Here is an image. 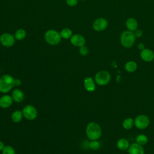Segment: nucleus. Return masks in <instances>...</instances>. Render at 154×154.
I'll return each mask as SVG.
<instances>
[{"instance_id": "0eeeda50", "label": "nucleus", "mask_w": 154, "mask_h": 154, "mask_svg": "<svg viewBox=\"0 0 154 154\" xmlns=\"http://www.w3.org/2000/svg\"><path fill=\"white\" fill-rule=\"evenodd\" d=\"M23 117L28 120H33L37 116V111L36 108L31 105H27L22 109Z\"/></svg>"}, {"instance_id": "aec40b11", "label": "nucleus", "mask_w": 154, "mask_h": 154, "mask_svg": "<svg viewBox=\"0 0 154 154\" xmlns=\"http://www.w3.org/2000/svg\"><path fill=\"white\" fill-rule=\"evenodd\" d=\"M134 125V119L131 117L125 119L122 123V126L125 129L129 130L133 128Z\"/></svg>"}, {"instance_id": "6e6552de", "label": "nucleus", "mask_w": 154, "mask_h": 154, "mask_svg": "<svg viewBox=\"0 0 154 154\" xmlns=\"http://www.w3.org/2000/svg\"><path fill=\"white\" fill-rule=\"evenodd\" d=\"M16 38L14 35L10 33H3L0 36V43L1 44L6 48H10L15 43Z\"/></svg>"}, {"instance_id": "473e14b6", "label": "nucleus", "mask_w": 154, "mask_h": 154, "mask_svg": "<svg viewBox=\"0 0 154 154\" xmlns=\"http://www.w3.org/2000/svg\"><path fill=\"white\" fill-rule=\"evenodd\" d=\"M0 78H1V76H0Z\"/></svg>"}, {"instance_id": "f8f14e48", "label": "nucleus", "mask_w": 154, "mask_h": 154, "mask_svg": "<svg viewBox=\"0 0 154 154\" xmlns=\"http://www.w3.org/2000/svg\"><path fill=\"white\" fill-rule=\"evenodd\" d=\"M96 84L94 81V79H93L90 76L86 77L84 80V87L85 89L88 92H93L96 90Z\"/></svg>"}, {"instance_id": "4be33fe9", "label": "nucleus", "mask_w": 154, "mask_h": 154, "mask_svg": "<svg viewBox=\"0 0 154 154\" xmlns=\"http://www.w3.org/2000/svg\"><path fill=\"white\" fill-rule=\"evenodd\" d=\"M60 35L62 38L64 39H69L72 36V31L69 28H63L61 32H60Z\"/></svg>"}, {"instance_id": "a211bd4d", "label": "nucleus", "mask_w": 154, "mask_h": 154, "mask_svg": "<svg viewBox=\"0 0 154 154\" xmlns=\"http://www.w3.org/2000/svg\"><path fill=\"white\" fill-rule=\"evenodd\" d=\"M138 66L135 61L130 60L126 63L125 65V69L129 73H133L137 69Z\"/></svg>"}, {"instance_id": "ddd939ff", "label": "nucleus", "mask_w": 154, "mask_h": 154, "mask_svg": "<svg viewBox=\"0 0 154 154\" xmlns=\"http://www.w3.org/2000/svg\"><path fill=\"white\" fill-rule=\"evenodd\" d=\"M127 150L129 154H144L145 152L143 146L137 143L131 144Z\"/></svg>"}, {"instance_id": "2f4dec72", "label": "nucleus", "mask_w": 154, "mask_h": 154, "mask_svg": "<svg viewBox=\"0 0 154 154\" xmlns=\"http://www.w3.org/2000/svg\"><path fill=\"white\" fill-rule=\"evenodd\" d=\"M81 1H85V0H81Z\"/></svg>"}, {"instance_id": "6ab92c4d", "label": "nucleus", "mask_w": 154, "mask_h": 154, "mask_svg": "<svg viewBox=\"0 0 154 154\" xmlns=\"http://www.w3.org/2000/svg\"><path fill=\"white\" fill-rule=\"evenodd\" d=\"M23 113L22 111L20 110H16L14 111L11 116V119L12 121L14 123H19L20 122L23 118Z\"/></svg>"}, {"instance_id": "4468645a", "label": "nucleus", "mask_w": 154, "mask_h": 154, "mask_svg": "<svg viewBox=\"0 0 154 154\" xmlns=\"http://www.w3.org/2000/svg\"><path fill=\"white\" fill-rule=\"evenodd\" d=\"M13 102L11 96L4 94L0 97V107L2 108H8L10 107Z\"/></svg>"}, {"instance_id": "423d86ee", "label": "nucleus", "mask_w": 154, "mask_h": 154, "mask_svg": "<svg viewBox=\"0 0 154 154\" xmlns=\"http://www.w3.org/2000/svg\"><path fill=\"white\" fill-rule=\"evenodd\" d=\"M150 125V119L145 114L137 116L134 119V125L138 129H145Z\"/></svg>"}, {"instance_id": "9b49d317", "label": "nucleus", "mask_w": 154, "mask_h": 154, "mask_svg": "<svg viewBox=\"0 0 154 154\" xmlns=\"http://www.w3.org/2000/svg\"><path fill=\"white\" fill-rule=\"evenodd\" d=\"M141 58L145 62H151L154 60V52L149 48H144L141 51Z\"/></svg>"}, {"instance_id": "7ed1b4c3", "label": "nucleus", "mask_w": 154, "mask_h": 154, "mask_svg": "<svg viewBox=\"0 0 154 154\" xmlns=\"http://www.w3.org/2000/svg\"><path fill=\"white\" fill-rule=\"evenodd\" d=\"M14 78L10 75L5 74L0 78V92L8 93L14 86Z\"/></svg>"}, {"instance_id": "bb28decb", "label": "nucleus", "mask_w": 154, "mask_h": 154, "mask_svg": "<svg viewBox=\"0 0 154 154\" xmlns=\"http://www.w3.org/2000/svg\"><path fill=\"white\" fill-rule=\"evenodd\" d=\"M66 2L69 6L74 7L78 4V0H66Z\"/></svg>"}, {"instance_id": "20e7f679", "label": "nucleus", "mask_w": 154, "mask_h": 154, "mask_svg": "<svg viewBox=\"0 0 154 154\" xmlns=\"http://www.w3.org/2000/svg\"><path fill=\"white\" fill-rule=\"evenodd\" d=\"M45 41L50 45L55 46L58 45L61 40V37L60 32L55 29H48L45 34L44 35Z\"/></svg>"}, {"instance_id": "412c9836", "label": "nucleus", "mask_w": 154, "mask_h": 154, "mask_svg": "<svg viewBox=\"0 0 154 154\" xmlns=\"http://www.w3.org/2000/svg\"><path fill=\"white\" fill-rule=\"evenodd\" d=\"M26 36V32L24 29L19 28L14 33V37L17 40H22Z\"/></svg>"}, {"instance_id": "f03ea898", "label": "nucleus", "mask_w": 154, "mask_h": 154, "mask_svg": "<svg viewBox=\"0 0 154 154\" xmlns=\"http://www.w3.org/2000/svg\"><path fill=\"white\" fill-rule=\"evenodd\" d=\"M136 37L134 32L129 30L123 31L120 36V42L122 46L125 48H130L135 42Z\"/></svg>"}, {"instance_id": "dca6fc26", "label": "nucleus", "mask_w": 154, "mask_h": 154, "mask_svg": "<svg viewBox=\"0 0 154 154\" xmlns=\"http://www.w3.org/2000/svg\"><path fill=\"white\" fill-rule=\"evenodd\" d=\"M125 26L128 30L134 32L138 28L137 20L134 17H129L125 22Z\"/></svg>"}, {"instance_id": "b1692460", "label": "nucleus", "mask_w": 154, "mask_h": 154, "mask_svg": "<svg viewBox=\"0 0 154 154\" xmlns=\"http://www.w3.org/2000/svg\"><path fill=\"white\" fill-rule=\"evenodd\" d=\"M2 154H16L14 149L11 146H5L2 150Z\"/></svg>"}, {"instance_id": "c756f323", "label": "nucleus", "mask_w": 154, "mask_h": 154, "mask_svg": "<svg viewBox=\"0 0 154 154\" xmlns=\"http://www.w3.org/2000/svg\"><path fill=\"white\" fill-rule=\"evenodd\" d=\"M137 48H138L139 50L142 51V50H143V49L145 48V46H144V45L143 43H138V45H137Z\"/></svg>"}, {"instance_id": "a878e982", "label": "nucleus", "mask_w": 154, "mask_h": 154, "mask_svg": "<svg viewBox=\"0 0 154 154\" xmlns=\"http://www.w3.org/2000/svg\"><path fill=\"white\" fill-rule=\"evenodd\" d=\"M79 52L82 56H86L88 54V48L84 45L81 47H79Z\"/></svg>"}, {"instance_id": "393cba45", "label": "nucleus", "mask_w": 154, "mask_h": 154, "mask_svg": "<svg viewBox=\"0 0 154 154\" xmlns=\"http://www.w3.org/2000/svg\"><path fill=\"white\" fill-rule=\"evenodd\" d=\"M89 147L93 150H98L100 147V143L97 140H92L89 143Z\"/></svg>"}, {"instance_id": "1a4fd4ad", "label": "nucleus", "mask_w": 154, "mask_h": 154, "mask_svg": "<svg viewBox=\"0 0 154 154\" xmlns=\"http://www.w3.org/2000/svg\"><path fill=\"white\" fill-rule=\"evenodd\" d=\"M108 25V20L103 17H99L94 20L92 26L94 31L100 32L105 30Z\"/></svg>"}, {"instance_id": "7c9ffc66", "label": "nucleus", "mask_w": 154, "mask_h": 154, "mask_svg": "<svg viewBox=\"0 0 154 154\" xmlns=\"http://www.w3.org/2000/svg\"><path fill=\"white\" fill-rule=\"evenodd\" d=\"M5 145L4 144V143L0 140V151H2L3 150V149L4 148Z\"/></svg>"}, {"instance_id": "2eb2a0df", "label": "nucleus", "mask_w": 154, "mask_h": 154, "mask_svg": "<svg viewBox=\"0 0 154 154\" xmlns=\"http://www.w3.org/2000/svg\"><path fill=\"white\" fill-rule=\"evenodd\" d=\"M11 96L13 98V101L17 103L22 102L25 98V94L19 88L14 89L12 91V93Z\"/></svg>"}, {"instance_id": "f3484780", "label": "nucleus", "mask_w": 154, "mask_h": 154, "mask_svg": "<svg viewBox=\"0 0 154 154\" xmlns=\"http://www.w3.org/2000/svg\"><path fill=\"white\" fill-rule=\"evenodd\" d=\"M117 148L120 150H128L129 146H130V144H129V141L125 138H120L117 141Z\"/></svg>"}, {"instance_id": "9d476101", "label": "nucleus", "mask_w": 154, "mask_h": 154, "mask_svg": "<svg viewBox=\"0 0 154 154\" xmlns=\"http://www.w3.org/2000/svg\"><path fill=\"white\" fill-rule=\"evenodd\" d=\"M70 42L72 45L79 48L85 45V38L83 35L79 34H75L72 35V36L70 37Z\"/></svg>"}, {"instance_id": "f257e3e1", "label": "nucleus", "mask_w": 154, "mask_h": 154, "mask_svg": "<svg viewBox=\"0 0 154 154\" xmlns=\"http://www.w3.org/2000/svg\"><path fill=\"white\" fill-rule=\"evenodd\" d=\"M85 133L90 140H97L102 135V129L97 123L91 122L86 126Z\"/></svg>"}, {"instance_id": "39448f33", "label": "nucleus", "mask_w": 154, "mask_h": 154, "mask_svg": "<svg viewBox=\"0 0 154 154\" xmlns=\"http://www.w3.org/2000/svg\"><path fill=\"white\" fill-rule=\"evenodd\" d=\"M94 81L99 86L107 85L111 80L110 73L105 70H102L97 72L94 76Z\"/></svg>"}, {"instance_id": "cd10ccee", "label": "nucleus", "mask_w": 154, "mask_h": 154, "mask_svg": "<svg viewBox=\"0 0 154 154\" xmlns=\"http://www.w3.org/2000/svg\"><path fill=\"white\" fill-rule=\"evenodd\" d=\"M134 32V34H135V36L136 38H140L143 35V31L141 29L138 28Z\"/></svg>"}, {"instance_id": "5701e85b", "label": "nucleus", "mask_w": 154, "mask_h": 154, "mask_svg": "<svg viewBox=\"0 0 154 154\" xmlns=\"http://www.w3.org/2000/svg\"><path fill=\"white\" fill-rule=\"evenodd\" d=\"M136 143L141 145L144 146L148 142V137L144 134H139L136 137Z\"/></svg>"}, {"instance_id": "c85d7f7f", "label": "nucleus", "mask_w": 154, "mask_h": 154, "mask_svg": "<svg viewBox=\"0 0 154 154\" xmlns=\"http://www.w3.org/2000/svg\"><path fill=\"white\" fill-rule=\"evenodd\" d=\"M21 84H22V81L20 79H19V78L14 79V87H19Z\"/></svg>"}]
</instances>
